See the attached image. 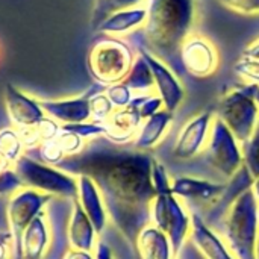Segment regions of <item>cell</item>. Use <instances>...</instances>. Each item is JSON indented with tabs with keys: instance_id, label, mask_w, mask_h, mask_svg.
Masks as SVG:
<instances>
[{
	"instance_id": "603a6c76",
	"label": "cell",
	"mask_w": 259,
	"mask_h": 259,
	"mask_svg": "<svg viewBox=\"0 0 259 259\" xmlns=\"http://www.w3.org/2000/svg\"><path fill=\"white\" fill-rule=\"evenodd\" d=\"M134 252L137 255V259L176 258L168 237L153 225H149L138 234Z\"/></svg>"
},
{
	"instance_id": "f546056e",
	"label": "cell",
	"mask_w": 259,
	"mask_h": 259,
	"mask_svg": "<svg viewBox=\"0 0 259 259\" xmlns=\"http://www.w3.org/2000/svg\"><path fill=\"white\" fill-rule=\"evenodd\" d=\"M244 165L249 168L253 178H259V123L252 137L243 143Z\"/></svg>"
},
{
	"instance_id": "9a60e30c",
	"label": "cell",
	"mask_w": 259,
	"mask_h": 259,
	"mask_svg": "<svg viewBox=\"0 0 259 259\" xmlns=\"http://www.w3.org/2000/svg\"><path fill=\"white\" fill-rule=\"evenodd\" d=\"M226 184L211 182L208 179L176 176L173 178V194L179 197L185 205L194 203L200 211H208L225 193Z\"/></svg>"
},
{
	"instance_id": "7a4b0ae2",
	"label": "cell",
	"mask_w": 259,
	"mask_h": 259,
	"mask_svg": "<svg viewBox=\"0 0 259 259\" xmlns=\"http://www.w3.org/2000/svg\"><path fill=\"white\" fill-rule=\"evenodd\" d=\"M146 9L143 46L167 62L179 58L182 42L197 30L199 0H147Z\"/></svg>"
},
{
	"instance_id": "e575fe53",
	"label": "cell",
	"mask_w": 259,
	"mask_h": 259,
	"mask_svg": "<svg viewBox=\"0 0 259 259\" xmlns=\"http://www.w3.org/2000/svg\"><path fill=\"white\" fill-rule=\"evenodd\" d=\"M36 153H38V156H36V159H39L41 162H44V164H49V165H55V167H58L67 156L64 155V152H62V149L59 147V144H58V141L56 140H52V141H46V143H42L36 150H35ZM35 158V156H33Z\"/></svg>"
},
{
	"instance_id": "4dcf8cb0",
	"label": "cell",
	"mask_w": 259,
	"mask_h": 259,
	"mask_svg": "<svg viewBox=\"0 0 259 259\" xmlns=\"http://www.w3.org/2000/svg\"><path fill=\"white\" fill-rule=\"evenodd\" d=\"M56 141H58L59 147L62 149V152L67 158L80 155L88 146V143L83 138H80L79 135H76L70 131H64V129L56 137Z\"/></svg>"
},
{
	"instance_id": "8992f818",
	"label": "cell",
	"mask_w": 259,
	"mask_h": 259,
	"mask_svg": "<svg viewBox=\"0 0 259 259\" xmlns=\"http://www.w3.org/2000/svg\"><path fill=\"white\" fill-rule=\"evenodd\" d=\"M14 170L27 188L62 200L77 197V176L59 167L44 164L26 153L14 164Z\"/></svg>"
},
{
	"instance_id": "cb8c5ba5",
	"label": "cell",
	"mask_w": 259,
	"mask_h": 259,
	"mask_svg": "<svg viewBox=\"0 0 259 259\" xmlns=\"http://www.w3.org/2000/svg\"><path fill=\"white\" fill-rule=\"evenodd\" d=\"M135 94H150L155 93V82L152 70L147 61L138 53L132 70L129 71L127 77L123 80Z\"/></svg>"
},
{
	"instance_id": "ab89813d",
	"label": "cell",
	"mask_w": 259,
	"mask_h": 259,
	"mask_svg": "<svg viewBox=\"0 0 259 259\" xmlns=\"http://www.w3.org/2000/svg\"><path fill=\"white\" fill-rule=\"evenodd\" d=\"M62 259H96V256H94V252H87V250H79V249L68 247L65 250Z\"/></svg>"
},
{
	"instance_id": "484cf974",
	"label": "cell",
	"mask_w": 259,
	"mask_h": 259,
	"mask_svg": "<svg viewBox=\"0 0 259 259\" xmlns=\"http://www.w3.org/2000/svg\"><path fill=\"white\" fill-rule=\"evenodd\" d=\"M0 155H3L12 164H15L23 155H26L21 137L14 126L0 129Z\"/></svg>"
},
{
	"instance_id": "44dd1931",
	"label": "cell",
	"mask_w": 259,
	"mask_h": 259,
	"mask_svg": "<svg viewBox=\"0 0 259 259\" xmlns=\"http://www.w3.org/2000/svg\"><path fill=\"white\" fill-rule=\"evenodd\" d=\"M146 21H147L146 5H140V6L127 8V9H120L111 14L108 18L102 21V24L97 27L96 32L100 35L126 38L140 29L143 30Z\"/></svg>"
},
{
	"instance_id": "b9f144b4",
	"label": "cell",
	"mask_w": 259,
	"mask_h": 259,
	"mask_svg": "<svg viewBox=\"0 0 259 259\" xmlns=\"http://www.w3.org/2000/svg\"><path fill=\"white\" fill-rule=\"evenodd\" d=\"M12 243L14 241L9 238H0V259H11Z\"/></svg>"
},
{
	"instance_id": "f6af8a7d",
	"label": "cell",
	"mask_w": 259,
	"mask_h": 259,
	"mask_svg": "<svg viewBox=\"0 0 259 259\" xmlns=\"http://www.w3.org/2000/svg\"><path fill=\"white\" fill-rule=\"evenodd\" d=\"M0 238H9V240H12V241H14V237L11 235V232H9V231H8V232L0 231Z\"/></svg>"
},
{
	"instance_id": "5bb4252c",
	"label": "cell",
	"mask_w": 259,
	"mask_h": 259,
	"mask_svg": "<svg viewBox=\"0 0 259 259\" xmlns=\"http://www.w3.org/2000/svg\"><path fill=\"white\" fill-rule=\"evenodd\" d=\"M3 99L8 118L11 121V126H14L15 129L36 126L46 117V112L39 103V97L23 91L12 83H8L5 87Z\"/></svg>"
},
{
	"instance_id": "d590c367",
	"label": "cell",
	"mask_w": 259,
	"mask_h": 259,
	"mask_svg": "<svg viewBox=\"0 0 259 259\" xmlns=\"http://www.w3.org/2000/svg\"><path fill=\"white\" fill-rule=\"evenodd\" d=\"M33 131H35L36 140L39 141V146H41L46 141L56 140V137L62 131V124H59L56 120H53V118L46 115L36 126H33Z\"/></svg>"
},
{
	"instance_id": "d6986e66",
	"label": "cell",
	"mask_w": 259,
	"mask_h": 259,
	"mask_svg": "<svg viewBox=\"0 0 259 259\" xmlns=\"http://www.w3.org/2000/svg\"><path fill=\"white\" fill-rule=\"evenodd\" d=\"M65 237L68 247L87 252H94L99 243V234L94 225L76 199L71 200V208L65 226Z\"/></svg>"
},
{
	"instance_id": "bcb514c9",
	"label": "cell",
	"mask_w": 259,
	"mask_h": 259,
	"mask_svg": "<svg viewBox=\"0 0 259 259\" xmlns=\"http://www.w3.org/2000/svg\"><path fill=\"white\" fill-rule=\"evenodd\" d=\"M255 100H256V103H258L259 106V85L258 88H256V93H255Z\"/></svg>"
},
{
	"instance_id": "f35d334b",
	"label": "cell",
	"mask_w": 259,
	"mask_h": 259,
	"mask_svg": "<svg viewBox=\"0 0 259 259\" xmlns=\"http://www.w3.org/2000/svg\"><path fill=\"white\" fill-rule=\"evenodd\" d=\"M94 256L96 259H115L114 250L111 249V246L102 240H99V243L94 249Z\"/></svg>"
},
{
	"instance_id": "ba28073f",
	"label": "cell",
	"mask_w": 259,
	"mask_h": 259,
	"mask_svg": "<svg viewBox=\"0 0 259 259\" xmlns=\"http://www.w3.org/2000/svg\"><path fill=\"white\" fill-rule=\"evenodd\" d=\"M203 155L205 161L226 181L232 179L244 167L243 143L219 117L214 118Z\"/></svg>"
},
{
	"instance_id": "7dc6e473",
	"label": "cell",
	"mask_w": 259,
	"mask_h": 259,
	"mask_svg": "<svg viewBox=\"0 0 259 259\" xmlns=\"http://www.w3.org/2000/svg\"><path fill=\"white\" fill-rule=\"evenodd\" d=\"M256 259H259V235H258V241H256Z\"/></svg>"
},
{
	"instance_id": "2e32d148",
	"label": "cell",
	"mask_w": 259,
	"mask_h": 259,
	"mask_svg": "<svg viewBox=\"0 0 259 259\" xmlns=\"http://www.w3.org/2000/svg\"><path fill=\"white\" fill-rule=\"evenodd\" d=\"M53 225L49 211H42L21 234L17 247L21 259H46L53 246Z\"/></svg>"
},
{
	"instance_id": "3957f363",
	"label": "cell",
	"mask_w": 259,
	"mask_h": 259,
	"mask_svg": "<svg viewBox=\"0 0 259 259\" xmlns=\"http://www.w3.org/2000/svg\"><path fill=\"white\" fill-rule=\"evenodd\" d=\"M259 203L252 190L243 193L225 214L217 232L237 259H256Z\"/></svg>"
},
{
	"instance_id": "f1b7e54d",
	"label": "cell",
	"mask_w": 259,
	"mask_h": 259,
	"mask_svg": "<svg viewBox=\"0 0 259 259\" xmlns=\"http://www.w3.org/2000/svg\"><path fill=\"white\" fill-rule=\"evenodd\" d=\"M62 129L79 135L87 143H91V141H94V140L105 135V124L93 121V120L82 121V123H74V124H62Z\"/></svg>"
},
{
	"instance_id": "7402d4cb",
	"label": "cell",
	"mask_w": 259,
	"mask_h": 259,
	"mask_svg": "<svg viewBox=\"0 0 259 259\" xmlns=\"http://www.w3.org/2000/svg\"><path fill=\"white\" fill-rule=\"evenodd\" d=\"M173 121H175V114L167 109H162L153 117L144 120L135 137V141L132 143L134 149L141 152H150L155 147H158L168 135Z\"/></svg>"
},
{
	"instance_id": "4fadbf2b",
	"label": "cell",
	"mask_w": 259,
	"mask_h": 259,
	"mask_svg": "<svg viewBox=\"0 0 259 259\" xmlns=\"http://www.w3.org/2000/svg\"><path fill=\"white\" fill-rule=\"evenodd\" d=\"M105 90V87L94 83L83 94L62 99H39V103L47 117L56 120L59 124H74L91 120L90 99L94 93Z\"/></svg>"
},
{
	"instance_id": "c3c4849f",
	"label": "cell",
	"mask_w": 259,
	"mask_h": 259,
	"mask_svg": "<svg viewBox=\"0 0 259 259\" xmlns=\"http://www.w3.org/2000/svg\"><path fill=\"white\" fill-rule=\"evenodd\" d=\"M175 259H178V258H175Z\"/></svg>"
},
{
	"instance_id": "d4e9b609",
	"label": "cell",
	"mask_w": 259,
	"mask_h": 259,
	"mask_svg": "<svg viewBox=\"0 0 259 259\" xmlns=\"http://www.w3.org/2000/svg\"><path fill=\"white\" fill-rule=\"evenodd\" d=\"M147 0H94L93 11H91V27L93 30H97V27L102 24L105 18H108L111 14L127 9L140 5H146Z\"/></svg>"
},
{
	"instance_id": "4316f807",
	"label": "cell",
	"mask_w": 259,
	"mask_h": 259,
	"mask_svg": "<svg viewBox=\"0 0 259 259\" xmlns=\"http://www.w3.org/2000/svg\"><path fill=\"white\" fill-rule=\"evenodd\" d=\"M90 108H91V120L97 123H106L112 112L115 111L114 105L111 103L109 97L106 96L105 90H100L94 93L90 99Z\"/></svg>"
},
{
	"instance_id": "30bf717a",
	"label": "cell",
	"mask_w": 259,
	"mask_h": 259,
	"mask_svg": "<svg viewBox=\"0 0 259 259\" xmlns=\"http://www.w3.org/2000/svg\"><path fill=\"white\" fill-rule=\"evenodd\" d=\"M179 59L184 70L197 79L212 76L220 67V53L217 46L200 32L191 33L179 49Z\"/></svg>"
},
{
	"instance_id": "5b68a950",
	"label": "cell",
	"mask_w": 259,
	"mask_h": 259,
	"mask_svg": "<svg viewBox=\"0 0 259 259\" xmlns=\"http://www.w3.org/2000/svg\"><path fill=\"white\" fill-rule=\"evenodd\" d=\"M258 85L241 82L229 87L219 99L215 117H219L241 141H247L259 123V106L255 100Z\"/></svg>"
},
{
	"instance_id": "52a82bcc",
	"label": "cell",
	"mask_w": 259,
	"mask_h": 259,
	"mask_svg": "<svg viewBox=\"0 0 259 259\" xmlns=\"http://www.w3.org/2000/svg\"><path fill=\"white\" fill-rule=\"evenodd\" d=\"M150 223L168 237L176 256L190 241L191 211L173 193L156 194L150 206Z\"/></svg>"
},
{
	"instance_id": "ffe728a7",
	"label": "cell",
	"mask_w": 259,
	"mask_h": 259,
	"mask_svg": "<svg viewBox=\"0 0 259 259\" xmlns=\"http://www.w3.org/2000/svg\"><path fill=\"white\" fill-rule=\"evenodd\" d=\"M143 117L138 108L129 105L127 108L115 109L111 118L105 123L103 138L114 146H126L135 141V137L143 124Z\"/></svg>"
},
{
	"instance_id": "ee69618b",
	"label": "cell",
	"mask_w": 259,
	"mask_h": 259,
	"mask_svg": "<svg viewBox=\"0 0 259 259\" xmlns=\"http://www.w3.org/2000/svg\"><path fill=\"white\" fill-rule=\"evenodd\" d=\"M252 193H253V196L256 197V200H258V203H259V178H255V181H253Z\"/></svg>"
},
{
	"instance_id": "6da1fadb",
	"label": "cell",
	"mask_w": 259,
	"mask_h": 259,
	"mask_svg": "<svg viewBox=\"0 0 259 259\" xmlns=\"http://www.w3.org/2000/svg\"><path fill=\"white\" fill-rule=\"evenodd\" d=\"M96 141V140H94ZM65 158L58 167L74 175H87L97 184L112 226L134 249L138 234L150 223V206L156 197L152 182L153 156L137 149L99 146Z\"/></svg>"
},
{
	"instance_id": "d6a6232c",
	"label": "cell",
	"mask_w": 259,
	"mask_h": 259,
	"mask_svg": "<svg viewBox=\"0 0 259 259\" xmlns=\"http://www.w3.org/2000/svg\"><path fill=\"white\" fill-rule=\"evenodd\" d=\"M105 93L109 97V100H111V103L114 105L115 109L127 108L132 103L134 97H135V93L124 82H118V83L106 87Z\"/></svg>"
},
{
	"instance_id": "1f68e13d",
	"label": "cell",
	"mask_w": 259,
	"mask_h": 259,
	"mask_svg": "<svg viewBox=\"0 0 259 259\" xmlns=\"http://www.w3.org/2000/svg\"><path fill=\"white\" fill-rule=\"evenodd\" d=\"M152 182H153V188L156 194H170L173 193L171 185H173V178L168 175L165 165L158 161L156 158H153L152 162Z\"/></svg>"
},
{
	"instance_id": "8d00e7d4",
	"label": "cell",
	"mask_w": 259,
	"mask_h": 259,
	"mask_svg": "<svg viewBox=\"0 0 259 259\" xmlns=\"http://www.w3.org/2000/svg\"><path fill=\"white\" fill-rule=\"evenodd\" d=\"M21 188H24V185L14 167L0 173V197H11Z\"/></svg>"
},
{
	"instance_id": "7bdbcfd3",
	"label": "cell",
	"mask_w": 259,
	"mask_h": 259,
	"mask_svg": "<svg viewBox=\"0 0 259 259\" xmlns=\"http://www.w3.org/2000/svg\"><path fill=\"white\" fill-rule=\"evenodd\" d=\"M12 167H14V164L11 161H8L3 155H0V173L5 171V170H9Z\"/></svg>"
},
{
	"instance_id": "836d02e7",
	"label": "cell",
	"mask_w": 259,
	"mask_h": 259,
	"mask_svg": "<svg viewBox=\"0 0 259 259\" xmlns=\"http://www.w3.org/2000/svg\"><path fill=\"white\" fill-rule=\"evenodd\" d=\"M235 74L241 79V82L246 83H255L259 85V61L241 56L234 64Z\"/></svg>"
},
{
	"instance_id": "7c38bea8",
	"label": "cell",
	"mask_w": 259,
	"mask_h": 259,
	"mask_svg": "<svg viewBox=\"0 0 259 259\" xmlns=\"http://www.w3.org/2000/svg\"><path fill=\"white\" fill-rule=\"evenodd\" d=\"M215 118V111H202L191 117L181 129L175 146H173V156L181 161L194 159L199 155H203L211 127Z\"/></svg>"
},
{
	"instance_id": "e0dca14e",
	"label": "cell",
	"mask_w": 259,
	"mask_h": 259,
	"mask_svg": "<svg viewBox=\"0 0 259 259\" xmlns=\"http://www.w3.org/2000/svg\"><path fill=\"white\" fill-rule=\"evenodd\" d=\"M191 219L193 226L190 241L203 259H237L223 237L215 229H212L199 212L191 211Z\"/></svg>"
},
{
	"instance_id": "9c48e42d",
	"label": "cell",
	"mask_w": 259,
	"mask_h": 259,
	"mask_svg": "<svg viewBox=\"0 0 259 259\" xmlns=\"http://www.w3.org/2000/svg\"><path fill=\"white\" fill-rule=\"evenodd\" d=\"M55 197L44 194L41 191L32 188H21L8 197L6 203V220L9 226V232L14 237V243L17 244L23 231L52 203Z\"/></svg>"
},
{
	"instance_id": "74e56055",
	"label": "cell",
	"mask_w": 259,
	"mask_h": 259,
	"mask_svg": "<svg viewBox=\"0 0 259 259\" xmlns=\"http://www.w3.org/2000/svg\"><path fill=\"white\" fill-rule=\"evenodd\" d=\"M226 9L241 15H259V0H217Z\"/></svg>"
},
{
	"instance_id": "8fae6325",
	"label": "cell",
	"mask_w": 259,
	"mask_h": 259,
	"mask_svg": "<svg viewBox=\"0 0 259 259\" xmlns=\"http://www.w3.org/2000/svg\"><path fill=\"white\" fill-rule=\"evenodd\" d=\"M137 52L147 61L155 82V93L161 97L164 108L170 112H176L185 100V87L176 71L167 61L152 53L144 46L137 47Z\"/></svg>"
},
{
	"instance_id": "277c9868",
	"label": "cell",
	"mask_w": 259,
	"mask_h": 259,
	"mask_svg": "<svg viewBox=\"0 0 259 259\" xmlns=\"http://www.w3.org/2000/svg\"><path fill=\"white\" fill-rule=\"evenodd\" d=\"M138 52L126 38L102 35L90 47L87 65L93 80L102 87L123 82L134 67Z\"/></svg>"
},
{
	"instance_id": "83f0119b",
	"label": "cell",
	"mask_w": 259,
	"mask_h": 259,
	"mask_svg": "<svg viewBox=\"0 0 259 259\" xmlns=\"http://www.w3.org/2000/svg\"><path fill=\"white\" fill-rule=\"evenodd\" d=\"M132 106L138 108L143 120H147L150 117H153L155 114H158L159 111L165 109L164 103L161 100V97L156 93H150V94H135L132 103Z\"/></svg>"
},
{
	"instance_id": "681fc988",
	"label": "cell",
	"mask_w": 259,
	"mask_h": 259,
	"mask_svg": "<svg viewBox=\"0 0 259 259\" xmlns=\"http://www.w3.org/2000/svg\"><path fill=\"white\" fill-rule=\"evenodd\" d=\"M258 212H259V211H258Z\"/></svg>"
},
{
	"instance_id": "60d3db41",
	"label": "cell",
	"mask_w": 259,
	"mask_h": 259,
	"mask_svg": "<svg viewBox=\"0 0 259 259\" xmlns=\"http://www.w3.org/2000/svg\"><path fill=\"white\" fill-rule=\"evenodd\" d=\"M244 58H250V59H258L259 61V36L256 39H253L250 44H247L243 50Z\"/></svg>"
},
{
	"instance_id": "ac0fdd59",
	"label": "cell",
	"mask_w": 259,
	"mask_h": 259,
	"mask_svg": "<svg viewBox=\"0 0 259 259\" xmlns=\"http://www.w3.org/2000/svg\"><path fill=\"white\" fill-rule=\"evenodd\" d=\"M76 200L79 202V205L82 206V209L85 211V214L94 225L97 234L102 235L105 232V229L108 228V225L111 223V219L108 214L105 199L93 178H90L87 175L77 176Z\"/></svg>"
}]
</instances>
